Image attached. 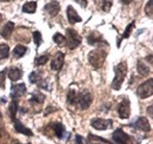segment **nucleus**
<instances>
[{"label":"nucleus","mask_w":153,"mask_h":144,"mask_svg":"<svg viewBox=\"0 0 153 144\" xmlns=\"http://www.w3.org/2000/svg\"><path fill=\"white\" fill-rule=\"evenodd\" d=\"M66 12H67V19H68V21H70L71 24H76V22H80V21H82L81 17L76 13V11L74 10V7H72L71 5H70V6H67Z\"/></svg>","instance_id":"13"},{"label":"nucleus","mask_w":153,"mask_h":144,"mask_svg":"<svg viewBox=\"0 0 153 144\" xmlns=\"http://www.w3.org/2000/svg\"><path fill=\"white\" fill-rule=\"evenodd\" d=\"M48 60V54H44V56H40L36 59V65L40 66V65H45Z\"/></svg>","instance_id":"29"},{"label":"nucleus","mask_w":153,"mask_h":144,"mask_svg":"<svg viewBox=\"0 0 153 144\" xmlns=\"http://www.w3.org/2000/svg\"><path fill=\"white\" fill-rule=\"evenodd\" d=\"M149 113H150V117H152L153 115H152V105H150L149 106Z\"/></svg>","instance_id":"37"},{"label":"nucleus","mask_w":153,"mask_h":144,"mask_svg":"<svg viewBox=\"0 0 153 144\" xmlns=\"http://www.w3.org/2000/svg\"><path fill=\"white\" fill-rule=\"evenodd\" d=\"M127 74V64L125 62H121L114 66V79L112 82V89L113 90H119L124 83V79Z\"/></svg>","instance_id":"1"},{"label":"nucleus","mask_w":153,"mask_h":144,"mask_svg":"<svg viewBox=\"0 0 153 144\" xmlns=\"http://www.w3.org/2000/svg\"><path fill=\"white\" fill-rule=\"evenodd\" d=\"M26 51H27V47H25L24 45H17L13 50V56L16 59H19L22 56H25Z\"/></svg>","instance_id":"22"},{"label":"nucleus","mask_w":153,"mask_h":144,"mask_svg":"<svg viewBox=\"0 0 153 144\" xmlns=\"http://www.w3.org/2000/svg\"><path fill=\"white\" fill-rule=\"evenodd\" d=\"M133 27H134V21H132V22H130V25L126 27V30H125V32L123 33L121 38H120V39H118V41H117V46H118V47H120V45H121V40H123V39H126V38H128V37H130L131 31H132V28H133Z\"/></svg>","instance_id":"21"},{"label":"nucleus","mask_w":153,"mask_h":144,"mask_svg":"<svg viewBox=\"0 0 153 144\" xmlns=\"http://www.w3.org/2000/svg\"><path fill=\"white\" fill-rule=\"evenodd\" d=\"M53 40L56 41V44H58V45H65L66 44V38L62 34H60V33H56L53 36Z\"/></svg>","instance_id":"28"},{"label":"nucleus","mask_w":153,"mask_h":144,"mask_svg":"<svg viewBox=\"0 0 153 144\" xmlns=\"http://www.w3.org/2000/svg\"><path fill=\"white\" fill-rule=\"evenodd\" d=\"M147 59H149V63H150V64H152V54H150V56H149V58H146V60H147Z\"/></svg>","instance_id":"38"},{"label":"nucleus","mask_w":153,"mask_h":144,"mask_svg":"<svg viewBox=\"0 0 153 144\" xmlns=\"http://www.w3.org/2000/svg\"><path fill=\"white\" fill-rule=\"evenodd\" d=\"M76 99H78V93L76 90L71 89L67 93V103L71 104V105H74L76 104Z\"/></svg>","instance_id":"25"},{"label":"nucleus","mask_w":153,"mask_h":144,"mask_svg":"<svg viewBox=\"0 0 153 144\" xmlns=\"http://www.w3.org/2000/svg\"><path fill=\"white\" fill-rule=\"evenodd\" d=\"M64 58H65V54L62 52H58L51 63V69L54 71H60V69L64 65Z\"/></svg>","instance_id":"10"},{"label":"nucleus","mask_w":153,"mask_h":144,"mask_svg":"<svg viewBox=\"0 0 153 144\" xmlns=\"http://www.w3.org/2000/svg\"><path fill=\"white\" fill-rule=\"evenodd\" d=\"M8 112H10V116L12 119L16 118V115L18 112V102L16 99H12L11 103H10V106H8Z\"/></svg>","instance_id":"23"},{"label":"nucleus","mask_w":153,"mask_h":144,"mask_svg":"<svg viewBox=\"0 0 153 144\" xmlns=\"http://www.w3.org/2000/svg\"><path fill=\"white\" fill-rule=\"evenodd\" d=\"M13 30H14V22H12V21H8V22H6L5 24V26L2 27V30H1V37L2 38H5V39H8L11 34H12V32H13Z\"/></svg>","instance_id":"16"},{"label":"nucleus","mask_w":153,"mask_h":144,"mask_svg":"<svg viewBox=\"0 0 153 144\" xmlns=\"http://www.w3.org/2000/svg\"><path fill=\"white\" fill-rule=\"evenodd\" d=\"M87 41L90 45H105V46H108V44L106 43V40L100 36L99 33H97L96 31H93L90 36L87 37Z\"/></svg>","instance_id":"9"},{"label":"nucleus","mask_w":153,"mask_h":144,"mask_svg":"<svg viewBox=\"0 0 153 144\" xmlns=\"http://www.w3.org/2000/svg\"><path fill=\"white\" fill-rule=\"evenodd\" d=\"M37 10V2L36 1H28V2H25V5L22 6V11L25 13H28V14H32L34 13Z\"/></svg>","instance_id":"20"},{"label":"nucleus","mask_w":153,"mask_h":144,"mask_svg":"<svg viewBox=\"0 0 153 144\" xmlns=\"http://www.w3.org/2000/svg\"><path fill=\"white\" fill-rule=\"evenodd\" d=\"M53 130H54V134H56V136H57L58 138H64L65 137L66 131H65L64 124H61V123H54L53 124Z\"/></svg>","instance_id":"19"},{"label":"nucleus","mask_w":153,"mask_h":144,"mask_svg":"<svg viewBox=\"0 0 153 144\" xmlns=\"http://www.w3.org/2000/svg\"><path fill=\"white\" fill-rule=\"evenodd\" d=\"M14 130L17 132H19V134L25 135V136H32L33 135V132L28 128H26L21 122H19V121H14Z\"/></svg>","instance_id":"15"},{"label":"nucleus","mask_w":153,"mask_h":144,"mask_svg":"<svg viewBox=\"0 0 153 144\" xmlns=\"http://www.w3.org/2000/svg\"><path fill=\"white\" fill-rule=\"evenodd\" d=\"M26 91H27L26 90V85H25L24 83H21V84H16V85L12 86L11 96L13 97V99H14V98H20V97L25 96Z\"/></svg>","instance_id":"11"},{"label":"nucleus","mask_w":153,"mask_h":144,"mask_svg":"<svg viewBox=\"0 0 153 144\" xmlns=\"http://www.w3.org/2000/svg\"><path fill=\"white\" fill-rule=\"evenodd\" d=\"M107 57V52L104 51V50H94V51H91L88 54V62L90 64L96 68V69H100L104 63H105V59Z\"/></svg>","instance_id":"2"},{"label":"nucleus","mask_w":153,"mask_h":144,"mask_svg":"<svg viewBox=\"0 0 153 144\" xmlns=\"http://www.w3.org/2000/svg\"><path fill=\"white\" fill-rule=\"evenodd\" d=\"M133 125L135 126L138 130H141V131H144V132H147V131L151 130V125H150L147 118H145V117H139V118L135 121V123H134Z\"/></svg>","instance_id":"14"},{"label":"nucleus","mask_w":153,"mask_h":144,"mask_svg":"<svg viewBox=\"0 0 153 144\" xmlns=\"http://www.w3.org/2000/svg\"><path fill=\"white\" fill-rule=\"evenodd\" d=\"M33 40H34L37 47H39V46L41 45V43H42V37H41V33H40L39 31H34V32H33Z\"/></svg>","instance_id":"30"},{"label":"nucleus","mask_w":153,"mask_h":144,"mask_svg":"<svg viewBox=\"0 0 153 144\" xmlns=\"http://www.w3.org/2000/svg\"><path fill=\"white\" fill-rule=\"evenodd\" d=\"M44 10L48 13L50 17H56L59 13V11H60V5H59L58 1H51L47 5H45Z\"/></svg>","instance_id":"12"},{"label":"nucleus","mask_w":153,"mask_h":144,"mask_svg":"<svg viewBox=\"0 0 153 144\" xmlns=\"http://www.w3.org/2000/svg\"><path fill=\"white\" fill-rule=\"evenodd\" d=\"M112 124H113V122L111 119H102V118H96V119H93L91 122V125L93 126L94 129L101 130V131L107 130L108 128L112 126Z\"/></svg>","instance_id":"7"},{"label":"nucleus","mask_w":153,"mask_h":144,"mask_svg":"<svg viewBox=\"0 0 153 144\" xmlns=\"http://www.w3.org/2000/svg\"><path fill=\"white\" fill-rule=\"evenodd\" d=\"M91 103H92V94H91L90 92L85 91V92L78 94L76 104H78L79 109H81V110H86V109L91 105Z\"/></svg>","instance_id":"5"},{"label":"nucleus","mask_w":153,"mask_h":144,"mask_svg":"<svg viewBox=\"0 0 153 144\" xmlns=\"http://www.w3.org/2000/svg\"><path fill=\"white\" fill-rule=\"evenodd\" d=\"M42 79H44V78H42V74H41L40 72L34 71L30 74V82H31L32 84H37V85H38Z\"/></svg>","instance_id":"24"},{"label":"nucleus","mask_w":153,"mask_h":144,"mask_svg":"<svg viewBox=\"0 0 153 144\" xmlns=\"http://www.w3.org/2000/svg\"><path fill=\"white\" fill-rule=\"evenodd\" d=\"M76 2H78L80 6H82V7H86V4H87V1H79V0H76Z\"/></svg>","instance_id":"35"},{"label":"nucleus","mask_w":153,"mask_h":144,"mask_svg":"<svg viewBox=\"0 0 153 144\" xmlns=\"http://www.w3.org/2000/svg\"><path fill=\"white\" fill-rule=\"evenodd\" d=\"M54 110H56V109H53L52 106H48V108H47V110L45 111V115H48L51 111H54Z\"/></svg>","instance_id":"36"},{"label":"nucleus","mask_w":153,"mask_h":144,"mask_svg":"<svg viewBox=\"0 0 153 144\" xmlns=\"http://www.w3.org/2000/svg\"><path fill=\"white\" fill-rule=\"evenodd\" d=\"M45 96L42 94V93H39V92H34L33 94H32V98H31V102H36V103H38V104H42L44 102H45Z\"/></svg>","instance_id":"27"},{"label":"nucleus","mask_w":153,"mask_h":144,"mask_svg":"<svg viewBox=\"0 0 153 144\" xmlns=\"http://www.w3.org/2000/svg\"><path fill=\"white\" fill-rule=\"evenodd\" d=\"M0 137H1V132H0Z\"/></svg>","instance_id":"39"},{"label":"nucleus","mask_w":153,"mask_h":144,"mask_svg":"<svg viewBox=\"0 0 153 144\" xmlns=\"http://www.w3.org/2000/svg\"><path fill=\"white\" fill-rule=\"evenodd\" d=\"M5 80H6V70L0 72V89L5 88Z\"/></svg>","instance_id":"33"},{"label":"nucleus","mask_w":153,"mask_h":144,"mask_svg":"<svg viewBox=\"0 0 153 144\" xmlns=\"http://www.w3.org/2000/svg\"><path fill=\"white\" fill-rule=\"evenodd\" d=\"M10 54V47L7 44H0V60H4Z\"/></svg>","instance_id":"26"},{"label":"nucleus","mask_w":153,"mask_h":144,"mask_svg":"<svg viewBox=\"0 0 153 144\" xmlns=\"http://www.w3.org/2000/svg\"><path fill=\"white\" fill-rule=\"evenodd\" d=\"M100 4H101V8H102V11H105V12H110V10H111L113 2H112V1H101Z\"/></svg>","instance_id":"31"},{"label":"nucleus","mask_w":153,"mask_h":144,"mask_svg":"<svg viewBox=\"0 0 153 144\" xmlns=\"http://www.w3.org/2000/svg\"><path fill=\"white\" fill-rule=\"evenodd\" d=\"M137 70H138V73L140 74V76H143V77H146V76H149L150 74V68L143 62V60H138V63H137Z\"/></svg>","instance_id":"18"},{"label":"nucleus","mask_w":153,"mask_h":144,"mask_svg":"<svg viewBox=\"0 0 153 144\" xmlns=\"http://www.w3.org/2000/svg\"><path fill=\"white\" fill-rule=\"evenodd\" d=\"M112 138L117 144H127L128 142V135L123 129H117L112 134Z\"/></svg>","instance_id":"8"},{"label":"nucleus","mask_w":153,"mask_h":144,"mask_svg":"<svg viewBox=\"0 0 153 144\" xmlns=\"http://www.w3.org/2000/svg\"><path fill=\"white\" fill-rule=\"evenodd\" d=\"M145 11H146V14L152 18V13H153V2L150 0L147 4H146V7H145Z\"/></svg>","instance_id":"32"},{"label":"nucleus","mask_w":153,"mask_h":144,"mask_svg":"<svg viewBox=\"0 0 153 144\" xmlns=\"http://www.w3.org/2000/svg\"><path fill=\"white\" fill-rule=\"evenodd\" d=\"M118 115L123 119H126V118L130 117V115H131V103L127 98L123 99L121 103L118 105Z\"/></svg>","instance_id":"6"},{"label":"nucleus","mask_w":153,"mask_h":144,"mask_svg":"<svg viewBox=\"0 0 153 144\" xmlns=\"http://www.w3.org/2000/svg\"><path fill=\"white\" fill-rule=\"evenodd\" d=\"M76 144H84V141H82V137L80 135H76Z\"/></svg>","instance_id":"34"},{"label":"nucleus","mask_w":153,"mask_h":144,"mask_svg":"<svg viewBox=\"0 0 153 144\" xmlns=\"http://www.w3.org/2000/svg\"><path fill=\"white\" fill-rule=\"evenodd\" d=\"M22 77V71L20 70V68H11L10 71H8V78L12 80V82H17L19 80L20 78Z\"/></svg>","instance_id":"17"},{"label":"nucleus","mask_w":153,"mask_h":144,"mask_svg":"<svg viewBox=\"0 0 153 144\" xmlns=\"http://www.w3.org/2000/svg\"><path fill=\"white\" fill-rule=\"evenodd\" d=\"M137 94L138 97H140L141 99H146L149 97H151L153 94V79L150 78L149 80L144 82L143 84H140L137 89Z\"/></svg>","instance_id":"3"},{"label":"nucleus","mask_w":153,"mask_h":144,"mask_svg":"<svg viewBox=\"0 0 153 144\" xmlns=\"http://www.w3.org/2000/svg\"><path fill=\"white\" fill-rule=\"evenodd\" d=\"M66 32H67V37H65V38H66V43L68 45V49L74 50L81 44V37L76 33V30H72V28H67Z\"/></svg>","instance_id":"4"}]
</instances>
